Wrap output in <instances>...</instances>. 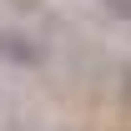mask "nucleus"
Returning a JSON list of instances; mask_svg holds the SVG:
<instances>
[{
    "mask_svg": "<svg viewBox=\"0 0 131 131\" xmlns=\"http://www.w3.org/2000/svg\"><path fill=\"white\" fill-rule=\"evenodd\" d=\"M0 61H5V66H40V61H46V50L35 46L25 30L0 25Z\"/></svg>",
    "mask_w": 131,
    "mask_h": 131,
    "instance_id": "f257e3e1",
    "label": "nucleus"
},
{
    "mask_svg": "<svg viewBox=\"0 0 131 131\" xmlns=\"http://www.w3.org/2000/svg\"><path fill=\"white\" fill-rule=\"evenodd\" d=\"M101 10L116 15V20H131V0H101Z\"/></svg>",
    "mask_w": 131,
    "mask_h": 131,
    "instance_id": "f03ea898",
    "label": "nucleus"
},
{
    "mask_svg": "<svg viewBox=\"0 0 131 131\" xmlns=\"http://www.w3.org/2000/svg\"><path fill=\"white\" fill-rule=\"evenodd\" d=\"M126 91H131V71H126Z\"/></svg>",
    "mask_w": 131,
    "mask_h": 131,
    "instance_id": "7ed1b4c3",
    "label": "nucleus"
}]
</instances>
